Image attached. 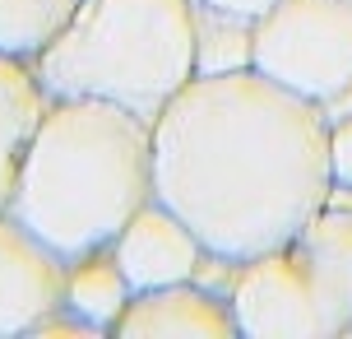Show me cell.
Listing matches in <instances>:
<instances>
[{
	"label": "cell",
	"instance_id": "6da1fadb",
	"mask_svg": "<svg viewBox=\"0 0 352 339\" xmlns=\"http://www.w3.org/2000/svg\"><path fill=\"white\" fill-rule=\"evenodd\" d=\"M153 196L228 265L287 247L334 200L329 107L255 65L195 74L153 116Z\"/></svg>",
	"mask_w": 352,
	"mask_h": 339
},
{
	"label": "cell",
	"instance_id": "7a4b0ae2",
	"mask_svg": "<svg viewBox=\"0 0 352 339\" xmlns=\"http://www.w3.org/2000/svg\"><path fill=\"white\" fill-rule=\"evenodd\" d=\"M153 200V121L107 98H52L10 214L65 260L111 247Z\"/></svg>",
	"mask_w": 352,
	"mask_h": 339
},
{
	"label": "cell",
	"instance_id": "3957f363",
	"mask_svg": "<svg viewBox=\"0 0 352 339\" xmlns=\"http://www.w3.org/2000/svg\"><path fill=\"white\" fill-rule=\"evenodd\" d=\"M33 65L52 98H107L153 121L199 74L195 0H84Z\"/></svg>",
	"mask_w": 352,
	"mask_h": 339
},
{
	"label": "cell",
	"instance_id": "277c9868",
	"mask_svg": "<svg viewBox=\"0 0 352 339\" xmlns=\"http://www.w3.org/2000/svg\"><path fill=\"white\" fill-rule=\"evenodd\" d=\"M250 65L334 107L352 93V0H283L255 19Z\"/></svg>",
	"mask_w": 352,
	"mask_h": 339
},
{
	"label": "cell",
	"instance_id": "5b68a950",
	"mask_svg": "<svg viewBox=\"0 0 352 339\" xmlns=\"http://www.w3.org/2000/svg\"><path fill=\"white\" fill-rule=\"evenodd\" d=\"M228 298L246 339H334L316 274L297 242L232 265Z\"/></svg>",
	"mask_w": 352,
	"mask_h": 339
},
{
	"label": "cell",
	"instance_id": "8992f818",
	"mask_svg": "<svg viewBox=\"0 0 352 339\" xmlns=\"http://www.w3.org/2000/svg\"><path fill=\"white\" fill-rule=\"evenodd\" d=\"M65 256L0 214V335H33L52 311L65 307Z\"/></svg>",
	"mask_w": 352,
	"mask_h": 339
},
{
	"label": "cell",
	"instance_id": "52a82bcc",
	"mask_svg": "<svg viewBox=\"0 0 352 339\" xmlns=\"http://www.w3.org/2000/svg\"><path fill=\"white\" fill-rule=\"evenodd\" d=\"M111 251H116V260H121L125 279L135 284V293L199 279V269L213 260L209 247L199 242V232L176 214L172 205H162L158 196L116 232Z\"/></svg>",
	"mask_w": 352,
	"mask_h": 339
},
{
	"label": "cell",
	"instance_id": "ba28073f",
	"mask_svg": "<svg viewBox=\"0 0 352 339\" xmlns=\"http://www.w3.org/2000/svg\"><path fill=\"white\" fill-rule=\"evenodd\" d=\"M232 335H241L232 298L218 288H204L199 279L144 288L130 298L125 316L116 321V339H232Z\"/></svg>",
	"mask_w": 352,
	"mask_h": 339
},
{
	"label": "cell",
	"instance_id": "9c48e42d",
	"mask_svg": "<svg viewBox=\"0 0 352 339\" xmlns=\"http://www.w3.org/2000/svg\"><path fill=\"white\" fill-rule=\"evenodd\" d=\"M47 107H52V93L42 89L37 65L0 52V214H10L28 144H33Z\"/></svg>",
	"mask_w": 352,
	"mask_h": 339
},
{
	"label": "cell",
	"instance_id": "30bf717a",
	"mask_svg": "<svg viewBox=\"0 0 352 339\" xmlns=\"http://www.w3.org/2000/svg\"><path fill=\"white\" fill-rule=\"evenodd\" d=\"M306 256V265L316 274L320 302L329 311V330L352 335V209H338L334 200L320 209L301 237H292Z\"/></svg>",
	"mask_w": 352,
	"mask_h": 339
},
{
	"label": "cell",
	"instance_id": "8fae6325",
	"mask_svg": "<svg viewBox=\"0 0 352 339\" xmlns=\"http://www.w3.org/2000/svg\"><path fill=\"white\" fill-rule=\"evenodd\" d=\"M135 298L111 247H93L65 265V311H74L93 335H116V321Z\"/></svg>",
	"mask_w": 352,
	"mask_h": 339
},
{
	"label": "cell",
	"instance_id": "7c38bea8",
	"mask_svg": "<svg viewBox=\"0 0 352 339\" xmlns=\"http://www.w3.org/2000/svg\"><path fill=\"white\" fill-rule=\"evenodd\" d=\"M84 0H0V52L37 61L74 23Z\"/></svg>",
	"mask_w": 352,
	"mask_h": 339
},
{
	"label": "cell",
	"instance_id": "4fadbf2b",
	"mask_svg": "<svg viewBox=\"0 0 352 339\" xmlns=\"http://www.w3.org/2000/svg\"><path fill=\"white\" fill-rule=\"evenodd\" d=\"M195 56H199V74L246 70L255 56V23L195 0Z\"/></svg>",
	"mask_w": 352,
	"mask_h": 339
},
{
	"label": "cell",
	"instance_id": "5bb4252c",
	"mask_svg": "<svg viewBox=\"0 0 352 339\" xmlns=\"http://www.w3.org/2000/svg\"><path fill=\"white\" fill-rule=\"evenodd\" d=\"M329 177L334 191H352V112L329 116Z\"/></svg>",
	"mask_w": 352,
	"mask_h": 339
},
{
	"label": "cell",
	"instance_id": "9a60e30c",
	"mask_svg": "<svg viewBox=\"0 0 352 339\" xmlns=\"http://www.w3.org/2000/svg\"><path fill=\"white\" fill-rule=\"evenodd\" d=\"M199 5H209V10H223V14H236V19H264L274 5H283V0H199Z\"/></svg>",
	"mask_w": 352,
	"mask_h": 339
}]
</instances>
